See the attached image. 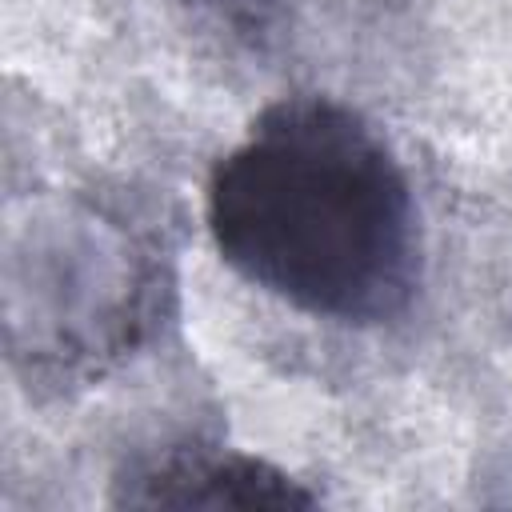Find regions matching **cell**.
I'll list each match as a JSON object with an SVG mask.
<instances>
[{"label": "cell", "mask_w": 512, "mask_h": 512, "mask_svg": "<svg viewBox=\"0 0 512 512\" xmlns=\"http://www.w3.org/2000/svg\"><path fill=\"white\" fill-rule=\"evenodd\" d=\"M112 500L128 508H244V512H296L316 508L320 496L276 464L244 452L168 448L140 460L128 476L112 480Z\"/></svg>", "instance_id": "2"}, {"label": "cell", "mask_w": 512, "mask_h": 512, "mask_svg": "<svg viewBox=\"0 0 512 512\" xmlns=\"http://www.w3.org/2000/svg\"><path fill=\"white\" fill-rule=\"evenodd\" d=\"M204 224L236 276L316 320L384 324L420 288L412 184L332 96L272 100L212 164Z\"/></svg>", "instance_id": "1"}]
</instances>
